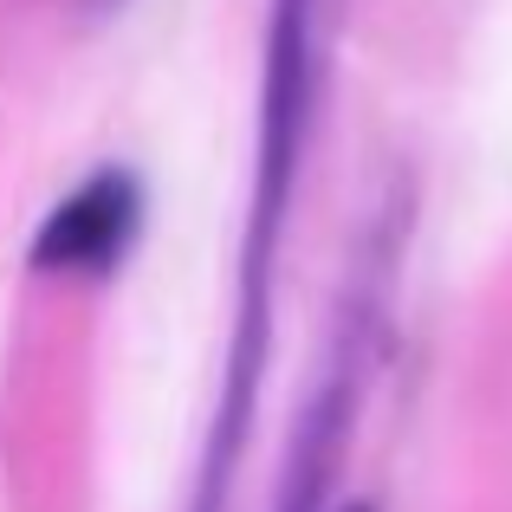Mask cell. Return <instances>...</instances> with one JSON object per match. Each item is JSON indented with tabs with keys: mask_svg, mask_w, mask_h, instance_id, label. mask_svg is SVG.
Instances as JSON below:
<instances>
[{
	"mask_svg": "<svg viewBox=\"0 0 512 512\" xmlns=\"http://www.w3.org/2000/svg\"><path fill=\"white\" fill-rule=\"evenodd\" d=\"M312 111H318V0H273V13H266V72H260V169H253V221H247V260H240L234 383H227L221 448L208 454V480H201L195 512L221 506L227 467L240 454L260 331H266V305H273V253H279V227H286L292 182H299L305 137H312Z\"/></svg>",
	"mask_w": 512,
	"mask_h": 512,
	"instance_id": "obj_1",
	"label": "cell"
},
{
	"mask_svg": "<svg viewBox=\"0 0 512 512\" xmlns=\"http://www.w3.org/2000/svg\"><path fill=\"white\" fill-rule=\"evenodd\" d=\"M143 227V188L130 169H98L72 188L65 201H52V214L33 234V266L65 279H104L117 273V260L130 253Z\"/></svg>",
	"mask_w": 512,
	"mask_h": 512,
	"instance_id": "obj_2",
	"label": "cell"
},
{
	"mask_svg": "<svg viewBox=\"0 0 512 512\" xmlns=\"http://www.w3.org/2000/svg\"><path fill=\"white\" fill-rule=\"evenodd\" d=\"M331 512H376L370 500H350V506H331Z\"/></svg>",
	"mask_w": 512,
	"mask_h": 512,
	"instance_id": "obj_3",
	"label": "cell"
}]
</instances>
